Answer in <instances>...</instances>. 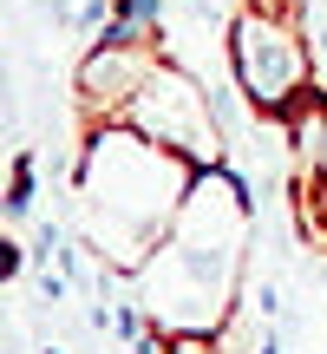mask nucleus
Returning <instances> with one entry per match:
<instances>
[{
  "label": "nucleus",
  "instance_id": "f257e3e1",
  "mask_svg": "<svg viewBox=\"0 0 327 354\" xmlns=\"http://www.w3.org/2000/svg\"><path fill=\"white\" fill-rule=\"evenodd\" d=\"M79 190H86V216H92V236L105 243V256L144 263L177 230L190 190H197V165L151 145L131 125H99L86 165H79Z\"/></svg>",
  "mask_w": 327,
  "mask_h": 354
},
{
  "label": "nucleus",
  "instance_id": "f03ea898",
  "mask_svg": "<svg viewBox=\"0 0 327 354\" xmlns=\"http://www.w3.org/2000/svg\"><path fill=\"white\" fill-rule=\"evenodd\" d=\"M229 73H236L242 99L262 112L288 118L308 105L315 86V53H308L295 13H268V7H242L229 20Z\"/></svg>",
  "mask_w": 327,
  "mask_h": 354
},
{
  "label": "nucleus",
  "instance_id": "7ed1b4c3",
  "mask_svg": "<svg viewBox=\"0 0 327 354\" xmlns=\"http://www.w3.org/2000/svg\"><path fill=\"white\" fill-rule=\"evenodd\" d=\"M118 125H131V131H144L151 145H164V151L190 158L197 171H210V165H216V145H223L216 99L184 73V66H157V73L144 79V92L125 105Z\"/></svg>",
  "mask_w": 327,
  "mask_h": 354
},
{
  "label": "nucleus",
  "instance_id": "20e7f679",
  "mask_svg": "<svg viewBox=\"0 0 327 354\" xmlns=\"http://www.w3.org/2000/svg\"><path fill=\"white\" fill-rule=\"evenodd\" d=\"M157 53L151 39H131V46H118V39H92V53L79 59V105H86L92 125H118L125 118V105L144 92V79L157 73Z\"/></svg>",
  "mask_w": 327,
  "mask_h": 354
},
{
  "label": "nucleus",
  "instance_id": "39448f33",
  "mask_svg": "<svg viewBox=\"0 0 327 354\" xmlns=\"http://www.w3.org/2000/svg\"><path fill=\"white\" fill-rule=\"evenodd\" d=\"M118 13H125L131 26H144L151 39H164V0H118Z\"/></svg>",
  "mask_w": 327,
  "mask_h": 354
},
{
  "label": "nucleus",
  "instance_id": "423d86ee",
  "mask_svg": "<svg viewBox=\"0 0 327 354\" xmlns=\"http://www.w3.org/2000/svg\"><path fill=\"white\" fill-rule=\"evenodd\" d=\"M26 210H33V158H20V171L7 184V216H26Z\"/></svg>",
  "mask_w": 327,
  "mask_h": 354
},
{
  "label": "nucleus",
  "instance_id": "0eeeda50",
  "mask_svg": "<svg viewBox=\"0 0 327 354\" xmlns=\"http://www.w3.org/2000/svg\"><path fill=\"white\" fill-rule=\"evenodd\" d=\"M170 354H223L210 335H170Z\"/></svg>",
  "mask_w": 327,
  "mask_h": 354
},
{
  "label": "nucleus",
  "instance_id": "6e6552de",
  "mask_svg": "<svg viewBox=\"0 0 327 354\" xmlns=\"http://www.w3.org/2000/svg\"><path fill=\"white\" fill-rule=\"evenodd\" d=\"M308 230L327 236V177H321V197H308Z\"/></svg>",
  "mask_w": 327,
  "mask_h": 354
},
{
  "label": "nucleus",
  "instance_id": "1a4fd4ad",
  "mask_svg": "<svg viewBox=\"0 0 327 354\" xmlns=\"http://www.w3.org/2000/svg\"><path fill=\"white\" fill-rule=\"evenodd\" d=\"M46 354H59V348H46Z\"/></svg>",
  "mask_w": 327,
  "mask_h": 354
}]
</instances>
